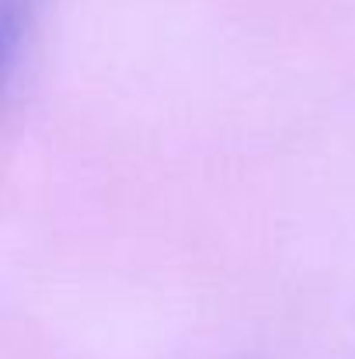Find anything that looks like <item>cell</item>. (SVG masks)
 <instances>
[{
	"mask_svg": "<svg viewBox=\"0 0 355 359\" xmlns=\"http://www.w3.org/2000/svg\"><path fill=\"white\" fill-rule=\"evenodd\" d=\"M25 21H28V0H0V91H4L14 56L21 49Z\"/></svg>",
	"mask_w": 355,
	"mask_h": 359,
	"instance_id": "6da1fadb",
	"label": "cell"
}]
</instances>
